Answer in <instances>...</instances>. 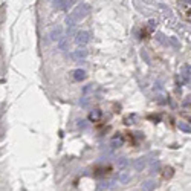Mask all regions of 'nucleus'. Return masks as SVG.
I'll return each instance as SVG.
<instances>
[{
  "instance_id": "obj_1",
  "label": "nucleus",
  "mask_w": 191,
  "mask_h": 191,
  "mask_svg": "<svg viewBox=\"0 0 191 191\" xmlns=\"http://www.w3.org/2000/svg\"><path fill=\"white\" fill-rule=\"evenodd\" d=\"M90 12V5H87V3H81V5H78L71 14L75 17V19L80 22V20H83L86 15H87Z\"/></svg>"
},
{
  "instance_id": "obj_2",
  "label": "nucleus",
  "mask_w": 191,
  "mask_h": 191,
  "mask_svg": "<svg viewBox=\"0 0 191 191\" xmlns=\"http://www.w3.org/2000/svg\"><path fill=\"white\" fill-rule=\"evenodd\" d=\"M90 41V35H89V32L87 31H80L77 32V35H75V43L78 46H86Z\"/></svg>"
},
{
  "instance_id": "obj_3",
  "label": "nucleus",
  "mask_w": 191,
  "mask_h": 191,
  "mask_svg": "<svg viewBox=\"0 0 191 191\" xmlns=\"http://www.w3.org/2000/svg\"><path fill=\"white\" fill-rule=\"evenodd\" d=\"M49 37H50V40L52 41H58L61 37H63V28L61 26H54L50 29V32H49Z\"/></svg>"
},
{
  "instance_id": "obj_4",
  "label": "nucleus",
  "mask_w": 191,
  "mask_h": 191,
  "mask_svg": "<svg viewBox=\"0 0 191 191\" xmlns=\"http://www.w3.org/2000/svg\"><path fill=\"white\" fill-rule=\"evenodd\" d=\"M87 55H89L87 49H77L75 52H72V54H71V58L74 61H81V60H84Z\"/></svg>"
},
{
  "instance_id": "obj_5",
  "label": "nucleus",
  "mask_w": 191,
  "mask_h": 191,
  "mask_svg": "<svg viewBox=\"0 0 191 191\" xmlns=\"http://www.w3.org/2000/svg\"><path fill=\"white\" fill-rule=\"evenodd\" d=\"M130 171H121L119 174H118V182L119 183H123V185H126V183H129L130 182Z\"/></svg>"
},
{
  "instance_id": "obj_6",
  "label": "nucleus",
  "mask_w": 191,
  "mask_h": 191,
  "mask_svg": "<svg viewBox=\"0 0 191 191\" xmlns=\"http://www.w3.org/2000/svg\"><path fill=\"white\" fill-rule=\"evenodd\" d=\"M123 142H124V139H123V135L121 133H116V136L112 139V142H110V147L112 148H118V147H121L123 145Z\"/></svg>"
},
{
  "instance_id": "obj_7",
  "label": "nucleus",
  "mask_w": 191,
  "mask_h": 191,
  "mask_svg": "<svg viewBox=\"0 0 191 191\" xmlns=\"http://www.w3.org/2000/svg\"><path fill=\"white\" fill-rule=\"evenodd\" d=\"M145 167H147V159L145 158L136 159V162H135V170L136 171H142V170H145Z\"/></svg>"
},
{
  "instance_id": "obj_8",
  "label": "nucleus",
  "mask_w": 191,
  "mask_h": 191,
  "mask_svg": "<svg viewBox=\"0 0 191 191\" xmlns=\"http://www.w3.org/2000/svg\"><path fill=\"white\" fill-rule=\"evenodd\" d=\"M72 78L75 81H83L86 78V72L83 71V69H75V71L72 72Z\"/></svg>"
},
{
  "instance_id": "obj_9",
  "label": "nucleus",
  "mask_w": 191,
  "mask_h": 191,
  "mask_svg": "<svg viewBox=\"0 0 191 191\" xmlns=\"http://www.w3.org/2000/svg\"><path fill=\"white\" fill-rule=\"evenodd\" d=\"M156 188V182L153 179H147L145 182H142V191H153Z\"/></svg>"
},
{
  "instance_id": "obj_10",
  "label": "nucleus",
  "mask_w": 191,
  "mask_h": 191,
  "mask_svg": "<svg viewBox=\"0 0 191 191\" xmlns=\"http://www.w3.org/2000/svg\"><path fill=\"white\" fill-rule=\"evenodd\" d=\"M99 119H101V110L95 109L89 113V121H92V123H98Z\"/></svg>"
},
{
  "instance_id": "obj_11",
  "label": "nucleus",
  "mask_w": 191,
  "mask_h": 191,
  "mask_svg": "<svg viewBox=\"0 0 191 191\" xmlns=\"http://www.w3.org/2000/svg\"><path fill=\"white\" fill-rule=\"evenodd\" d=\"M77 23H78V20L75 19L72 14H69V15L66 17V25H67V28H75Z\"/></svg>"
},
{
  "instance_id": "obj_12",
  "label": "nucleus",
  "mask_w": 191,
  "mask_h": 191,
  "mask_svg": "<svg viewBox=\"0 0 191 191\" xmlns=\"http://www.w3.org/2000/svg\"><path fill=\"white\" fill-rule=\"evenodd\" d=\"M67 46H69L67 37H61V38L58 40V49H60V50H66V49H67Z\"/></svg>"
},
{
  "instance_id": "obj_13",
  "label": "nucleus",
  "mask_w": 191,
  "mask_h": 191,
  "mask_svg": "<svg viewBox=\"0 0 191 191\" xmlns=\"http://www.w3.org/2000/svg\"><path fill=\"white\" fill-rule=\"evenodd\" d=\"M116 165H118V168H126L129 165V159L127 158H118L116 159Z\"/></svg>"
},
{
  "instance_id": "obj_14",
  "label": "nucleus",
  "mask_w": 191,
  "mask_h": 191,
  "mask_svg": "<svg viewBox=\"0 0 191 191\" xmlns=\"http://www.w3.org/2000/svg\"><path fill=\"white\" fill-rule=\"evenodd\" d=\"M168 44H170L171 47H174V49H179V47H180V43H179V40H177L176 37H170V38H168Z\"/></svg>"
},
{
  "instance_id": "obj_15",
  "label": "nucleus",
  "mask_w": 191,
  "mask_h": 191,
  "mask_svg": "<svg viewBox=\"0 0 191 191\" xmlns=\"http://www.w3.org/2000/svg\"><path fill=\"white\" fill-rule=\"evenodd\" d=\"M177 127H179V130H182V132H185V133H191V126H189L188 123H179Z\"/></svg>"
},
{
  "instance_id": "obj_16",
  "label": "nucleus",
  "mask_w": 191,
  "mask_h": 191,
  "mask_svg": "<svg viewBox=\"0 0 191 191\" xmlns=\"http://www.w3.org/2000/svg\"><path fill=\"white\" fill-rule=\"evenodd\" d=\"M156 40H158L159 43H162V44H168V40L165 38V35H164L162 32H158V34H156Z\"/></svg>"
},
{
  "instance_id": "obj_17",
  "label": "nucleus",
  "mask_w": 191,
  "mask_h": 191,
  "mask_svg": "<svg viewBox=\"0 0 191 191\" xmlns=\"http://www.w3.org/2000/svg\"><path fill=\"white\" fill-rule=\"evenodd\" d=\"M135 119H136V115H130V116H127V118L124 119V124H127V126L135 124Z\"/></svg>"
},
{
  "instance_id": "obj_18",
  "label": "nucleus",
  "mask_w": 191,
  "mask_h": 191,
  "mask_svg": "<svg viewBox=\"0 0 191 191\" xmlns=\"http://www.w3.org/2000/svg\"><path fill=\"white\" fill-rule=\"evenodd\" d=\"M98 188H99V191H104V189H107V188H110V183H109L107 180H102V182H99Z\"/></svg>"
},
{
  "instance_id": "obj_19",
  "label": "nucleus",
  "mask_w": 191,
  "mask_h": 191,
  "mask_svg": "<svg viewBox=\"0 0 191 191\" xmlns=\"http://www.w3.org/2000/svg\"><path fill=\"white\" fill-rule=\"evenodd\" d=\"M171 176H173V168H171V167L165 168V171H164V177L168 179V177H171Z\"/></svg>"
},
{
  "instance_id": "obj_20",
  "label": "nucleus",
  "mask_w": 191,
  "mask_h": 191,
  "mask_svg": "<svg viewBox=\"0 0 191 191\" xmlns=\"http://www.w3.org/2000/svg\"><path fill=\"white\" fill-rule=\"evenodd\" d=\"M154 28H156V22H154V20H150V22H148V29H147V31L151 32Z\"/></svg>"
},
{
  "instance_id": "obj_21",
  "label": "nucleus",
  "mask_w": 191,
  "mask_h": 191,
  "mask_svg": "<svg viewBox=\"0 0 191 191\" xmlns=\"http://www.w3.org/2000/svg\"><path fill=\"white\" fill-rule=\"evenodd\" d=\"M161 168V165H159V162H156L153 167H151V173H153V174H154V173H158V170Z\"/></svg>"
},
{
  "instance_id": "obj_22",
  "label": "nucleus",
  "mask_w": 191,
  "mask_h": 191,
  "mask_svg": "<svg viewBox=\"0 0 191 191\" xmlns=\"http://www.w3.org/2000/svg\"><path fill=\"white\" fill-rule=\"evenodd\" d=\"M80 104H81L83 107H86V106H87V104H89V98H87V96H84V98L80 101Z\"/></svg>"
},
{
  "instance_id": "obj_23",
  "label": "nucleus",
  "mask_w": 191,
  "mask_h": 191,
  "mask_svg": "<svg viewBox=\"0 0 191 191\" xmlns=\"http://www.w3.org/2000/svg\"><path fill=\"white\" fill-rule=\"evenodd\" d=\"M93 89V86L92 84H89V86H86V87H84V93H87V92H90Z\"/></svg>"
},
{
  "instance_id": "obj_24",
  "label": "nucleus",
  "mask_w": 191,
  "mask_h": 191,
  "mask_svg": "<svg viewBox=\"0 0 191 191\" xmlns=\"http://www.w3.org/2000/svg\"><path fill=\"white\" fill-rule=\"evenodd\" d=\"M148 118H150L151 121H159V119H161V118H159V115H150Z\"/></svg>"
},
{
  "instance_id": "obj_25",
  "label": "nucleus",
  "mask_w": 191,
  "mask_h": 191,
  "mask_svg": "<svg viewBox=\"0 0 191 191\" xmlns=\"http://www.w3.org/2000/svg\"><path fill=\"white\" fill-rule=\"evenodd\" d=\"M141 55L145 58V61H147V63H150V60H148V55H147V52H145V50H142V52H141Z\"/></svg>"
},
{
  "instance_id": "obj_26",
  "label": "nucleus",
  "mask_w": 191,
  "mask_h": 191,
  "mask_svg": "<svg viewBox=\"0 0 191 191\" xmlns=\"http://www.w3.org/2000/svg\"><path fill=\"white\" fill-rule=\"evenodd\" d=\"M185 104H191V96H189V98H188V99L185 101Z\"/></svg>"
},
{
  "instance_id": "obj_27",
  "label": "nucleus",
  "mask_w": 191,
  "mask_h": 191,
  "mask_svg": "<svg viewBox=\"0 0 191 191\" xmlns=\"http://www.w3.org/2000/svg\"><path fill=\"white\" fill-rule=\"evenodd\" d=\"M188 71H189V74H191V66H188Z\"/></svg>"
},
{
  "instance_id": "obj_28",
  "label": "nucleus",
  "mask_w": 191,
  "mask_h": 191,
  "mask_svg": "<svg viewBox=\"0 0 191 191\" xmlns=\"http://www.w3.org/2000/svg\"><path fill=\"white\" fill-rule=\"evenodd\" d=\"M186 3H191V0H186Z\"/></svg>"
}]
</instances>
